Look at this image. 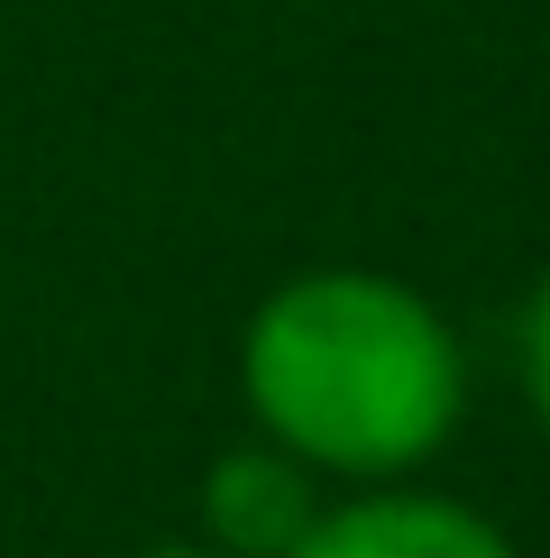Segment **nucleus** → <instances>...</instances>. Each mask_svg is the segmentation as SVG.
Returning a JSON list of instances; mask_svg holds the SVG:
<instances>
[{
  "mask_svg": "<svg viewBox=\"0 0 550 558\" xmlns=\"http://www.w3.org/2000/svg\"><path fill=\"white\" fill-rule=\"evenodd\" d=\"M239 393L258 430L312 476L404 485L422 458L450 449L468 412V357L431 293L376 266H312L248 312Z\"/></svg>",
  "mask_w": 550,
  "mask_h": 558,
  "instance_id": "1",
  "label": "nucleus"
},
{
  "mask_svg": "<svg viewBox=\"0 0 550 558\" xmlns=\"http://www.w3.org/2000/svg\"><path fill=\"white\" fill-rule=\"evenodd\" d=\"M294 558H523L495 513L431 485H367L349 504H321V522L294 541Z\"/></svg>",
  "mask_w": 550,
  "mask_h": 558,
  "instance_id": "2",
  "label": "nucleus"
},
{
  "mask_svg": "<svg viewBox=\"0 0 550 558\" xmlns=\"http://www.w3.org/2000/svg\"><path fill=\"white\" fill-rule=\"evenodd\" d=\"M321 522V485L294 449L275 439H239L202 468V531L220 558H294V541Z\"/></svg>",
  "mask_w": 550,
  "mask_h": 558,
  "instance_id": "3",
  "label": "nucleus"
},
{
  "mask_svg": "<svg viewBox=\"0 0 550 558\" xmlns=\"http://www.w3.org/2000/svg\"><path fill=\"white\" fill-rule=\"evenodd\" d=\"M514 376H523L533 422L550 430V275L533 284V302H523V320H514Z\"/></svg>",
  "mask_w": 550,
  "mask_h": 558,
  "instance_id": "4",
  "label": "nucleus"
},
{
  "mask_svg": "<svg viewBox=\"0 0 550 558\" xmlns=\"http://www.w3.org/2000/svg\"><path fill=\"white\" fill-rule=\"evenodd\" d=\"M138 558H220V549H193V541H175V549H138Z\"/></svg>",
  "mask_w": 550,
  "mask_h": 558,
  "instance_id": "5",
  "label": "nucleus"
}]
</instances>
